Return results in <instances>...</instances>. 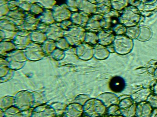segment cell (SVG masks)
<instances>
[{
    "label": "cell",
    "mask_w": 157,
    "mask_h": 117,
    "mask_svg": "<svg viewBox=\"0 0 157 117\" xmlns=\"http://www.w3.org/2000/svg\"><path fill=\"white\" fill-rule=\"evenodd\" d=\"M66 2L68 9L70 10L73 12L78 11L76 5V1L74 0H67Z\"/></svg>",
    "instance_id": "30bf717a"
},
{
    "label": "cell",
    "mask_w": 157,
    "mask_h": 117,
    "mask_svg": "<svg viewBox=\"0 0 157 117\" xmlns=\"http://www.w3.org/2000/svg\"><path fill=\"white\" fill-rule=\"evenodd\" d=\"M109 86L112 91L115 93H120L124 90L125 83L123 78L120 76H115L111 80Z\"/></svg>",
    "instance_id": "3957f363"
},
{
    "label": "cell",
    "mask_w": 157,
    "mask_h": 117,
    "mask_svg": "<svg viewBox=\"0 0 157 117\" xmlns=\"http://www.w3.org/2000/svg\"><path fill=\"white\" fill-rule=\"evenodd\" d=\"M52 9L54 19L58 22H62L70 19L72 15L66 4L56 5Z\"/></svg>",
    "instance_id": "6da1fadb"
},
{
    "label": "cell",
    "mask_w": 157,
    "mask_h": 117,
    "mask_svg": "<svg viewBox=\"0 0 157 117\" xmlns=\"http://www.w3.org/2000/svg\"><path fill=\"white\" fill-rule=\"evenodd\" d=\"M40 22L47 24H53L55 22L52 11L50 9H46L41 13V15L38 17Z\"/></svg>",
    "instance_id": "277c9868"
},
{
    "label": "cell",
    "mask_w": 157,
    "mask_h": 117,
    "mask_svg": "<svg viewBox=\"0 0 157 117\" xmlns=\"http://www.w3.org/2000/svg\"><path fill=\"white\" fill-rule=\"evenodd\" d=\"M32 5V4L29 3L23 2L20 3L19 7L23 10L26 11V12H29L30 11Z\"/></svg>",
    "instance_id": "4fadbf2b"
},
{
    "label": "cell",
    "mask_w": 157,
    "mask_h": 117,
    "mask_svg": "<svg viewBox=\"0 0 157 117\" xmlns=\"http://www.w3.org/2000/svg\"><path fill=\"white\" fill-rule=\"evenodd\" d=\"M62 23H64L67 27L71 26L72 23V22L70 21H63L62 22Z\"/></svg>",
    "instance_id": "9a60e30c"
},
{
    "label": "cell",
    "mask_w": 157,
    "mask_h": 117,
    "mask_svg": "<svg viewBox=\"0 0 157 117\" xmlns=\"http://www.w3.org/2000/svg\"><path fill=\"white\" fill-rule=\"evenodd\" d=\"M25 21L31 24L38 25L40 23V21L38 18H36L34 15L29 12H26Z\"/></svg>",
    "instance_id": "52a82bcc"
},
{
    "label": "cell",
    "mask_w": 157,
    "mask_h": 117,
    "mask_svg": "<svg viewBox=\"0 0 157 117\" xmlns=\"http://www.w3.org/2000/svg\"><path fill=\"white\" fill-rule=\"evenodd\" d=\"M37 25L31 24L30 23H27L25 22H24L23 24L20 25V26H17L18 28L21 29H26L28 30H33L36 29Z\"/></svg>",
    "instance_id": "8fae6325"
},
{
    "label": "cell",
    "mask_w": 157,
    "mask_h": 117,
    "mask_svg": "<svg viewBox=\"0 0 157 117\" xmlns=\"http://www.w3.org/2000/svg\"><path fill=\"white\" fill-rule=\"evenodd\" d=\"M74 1H77V0H74Z\"/></svg>",
    "instance_id": "ac0fdd59"
},
{
    "label": "cell",
    "mask_w": 157,
    "mask_h": 117,
    "mask_svg": "<svg viewBox=\"0 0 157 117\" xmlns=\"http://www.w3.org/2000/svg\"><path fill=\"white\" fill-rule=\"evenodd\" d=\"M37 3L42 8L46 9H52L56 4V0H36Z\"/></svg>",
    "instance_id": "5b68a950"
},
{
    "label": "cell",
    "mask_w": 157,
    "mask_h": 117,
    "mask_svg": "<svg viewBox=\"0 0 157 117\" xmlns=\"http://www.w3.org/2000/svg\"><path fill=\"white\" fill-rule=\"evenodd\" d=\"M19 4L20 3L16 0H10L8 1V5L10 11H15L20 8Z\"/></svg>",
    "instance_id": "9c48e42d"
},
{
    "label": "cell",
    "mask_w": 157,
    "mask_h": 117,
    "mask_svg": "<svg viewBox=\"0 0 157 117\" xmlns=\"http://www.w3.org/2000/svg\"><path fill=\"white\" fill-rule=\"evenodd\" d=\"M8 1L7 0H0V5L8 4Z\"/></svg>",
    "instance_id": "2e32d148"
},
{
    "label": "cell",
    "mask_w": 157,
    "mask_h": 117,
    "mask_svg": "<svg viewBox=\"0 0 157 117\" xmlns=\"http://www.w3.org/2000/svg\"><path fill=\"white\" fill-rule=\"evenodd\" d=\"M1 29H6L8 30H16L17 29V26L13 22L7 19L1 20Z\"/></svg>",
    "instance_id": "8992f818"
},
{
    "label": "cell",
    "mask_w": 157,
    "mask_h": 117,
    "mask_svg": "<svg viewBox=\"0 0 157 117\" xmlns=\"http://www.w3.org/2000/svg\"><path fill=\"white\" fill-rule=\"evenodd\" d=\"M7 1H10V0H7Z\"/></svg>",
    "instance_id": "e0dca14e"
},
{
    "label": "cell",
    "mask_w": 157,
    "mask_h": 117,
    "mask_svg": "<svg viewBox=\"0 0 157 117\" xmlns=\"http://www.w3.org/2000/svg\"><path fill=\"white\" fill-rule=\"evenodd\" d=\"M44 11L43 8L36 3L32 4L30 12L35 14L39 15V14L43 13Z\"/></svg>",
    "instance_id": "ba28073f"
},
{
    "label": "cell",
    "mask_w": 157,
    "mask_h": 117,
    "mask_svg": "<svg viewBox=\"0 0 157 117\" xmlns=\"http://www.w3.org/2000/svg\"><path fill=\"white\" fill-rule=\"evenodd\" d=\"M18 2L21 3L23 2H26L29 3L33 4L37 3L36 0H16Z\"/></svg>",
    "instance_id": "5bb4252c"
},
{
    "label": "cell",
    "mask_w": 157,
    "mask_h": 117,
    "mask_svg": "<svg viewBox=\"0 0 157 117\" xmlns=\"http://www.w3.org/2000/svg\"><path fill=\"white\" fill-rule=\"evenodd\" d=\"M23 11L20 8L16 10L10 11L7 15L0 17V19L8 20L17 26H20L25 22V14Z\"/></svg>",
    "instance_id": "7a4b0ae2"
},
{
    "label": "cell",
    "mask_w": 157,
    "mask_h": 117,
    "mask_svg": "<svg viewBox=\"0 0 157 117\" xmlns=\"http://www.w3.org/2000/svg\"><path fill=\"white\" fill-rule=\"evenodd\" d=\"M10 11L8 4L0 5V17L6 16L8 14Z\"/></svg>",
    "instance_id": "7c38bea8"
}]
</instances>
